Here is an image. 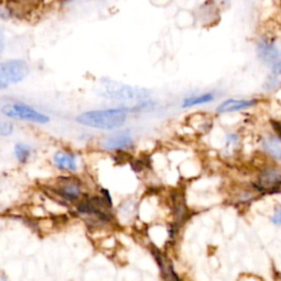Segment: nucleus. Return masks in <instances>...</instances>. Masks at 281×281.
I'll return each instance as SVG.
<instances>
[{
    "instance_id": "3",
    "label": "nucleus",
    "mask_w": 281,
    "mask_h": 281,
    "mask_svg": "<svg viewBox=\"0 0 281 281\" xmlns=\"http://www.w3.org/2000/svg\"><path fill=\"white\" fill-rule=\"evenodd\" d=\"M30 73L28 63L22 59H9L0 65V88L18 84L26 79Z\"/></svg>"
},
{
    "instance_id": "15",
    "label": "nucleus",
    "mask_w": 281,
    "mask_h": 281,
    "mask_svg": "<svg viewBox=\"0 0 281 281\" xmlns=\"http://www.w3.org/2000/svg\"><path fill=\"white\" fill-rule=\"evenodd\" d=\"M272 222L277 225H281V209H278L274 212L272 217Z\"/></svg>"
},
{
    "instance_id": "2",
    "label": "nucleus",
    "mask_w": 281,
    "mask_h": 281,
    "mask_svg": "<svg viewBox=\"0 0 281 281\" xmlns=\"http://www.w3.org/2000/svg\"><path fill=\"white\" fill-rule=\"evenodd\" d=\"M101 95L114 100H140L146 99L151 95L148 89L130 86L110 79H103Z\"/></svg>"
},
{
    "instance_id": "4",
    "label": "nucleus",
    "mask_w": 281,
    "mask_h": 281,
    "mask_svg": "<svg viewBox=\"0 0 281 281\" xmlns=\"http://www.w3.org/2000/svg\"><path fill=\"white\" fill-rule=\"evenodd\" d=\"M2 112L4 115L12 119H19L24 121L34 122V123L44 124L50 121L47 115L39 112L38 110L31 108L24 103H7L2 107Z\"/></svg>"
},
{
    "instance_id": "11",
    "label": "nucleus",
    "mask_w": 281,
    "mask_h": 281,
    "mask_svg": "<svg viewBox=\"0 0 281 281\" xmlns=\"http://www.w3.org/2000/svg\"><path fill=\"white\" fill-rule=\"evenodd\" d=\"M215 99V96L211 93H206L203 95L200 96H193V97H189L187 99L184 100V103H182V108H189V107H193V106H198V105H203V103H207L212 101Z\"/></svg>"
},
{
    "instance_id": "13",
    "label": "nucleus",
    "mask_w": 281,
    "mask_h": 281,
    "mask_svg": "<svg viewBox=\"0 0 281 281\" xmlns=\"http://www.w3.org/2000/svg\"><path fill=\"white\" fill-rule=\"evenodd\" d=\"M281 178V175L278 173V170H269L265 176H264V182L265 184H272V182H276Z\"/></svg>"
},
{
    "instance_id": "6",
    "label": "nucleus",
    "mask_w": 281,
    "mask_h": 281,
    "mask_svg": "<svg viewBox=\"0 0 281 281\" xmlns=\"http://www.w3.org/2000/svg\"><path fill=\"white\" fill-rule=\"evenodd\" d=\"M133 144L132 134L129 130H123L109 135L103 139L102 146L109 151H120L131 148Z\"/></svg>"
},
{
    "instance_id": "5",
    "label": "nucleus",
    "mask_w": 281,
    "mask_h": 281,
    "mask_svg": "<svg viewBox=\"0 0 281 281\" xmlns=\"http://www.w3.org/2000/svg\"><path fill=\"white\" fill-rule=\"evenodd\" d=\"M259 58L274 73V75L281 76V50L276 45L262 41L257 46Z\"/></svg>"
},
{
    "instance_id": "1",
    "label": "nucleus",
    "mask_w": 281,
    "mask_h": 281,
    "mask_svg": "<svg viewBox=\"0 0 281 281\" xmlns=\"http://www.w3.org/2000/svg\"><path fill=\"white\" fill-rule=\"evenodd\" d=\"M127 110L125 108H112L106 110H94L78 115L79 124L99 130H114L122 126L126 121Z\"/></svg>"
},
{
    "instance_id": "8",
    "label": "nucleus",
    "mask_w": 281,
    "mask_h": 281,
    "mask_svg": "<svg viewBox=\"0 0 281 281\" xmlns=\"http://www.w3.org/2000/svg\"><path fill=\"white\" fill-rule=\"evenodd\" d=\"M54 164L59 169H66V170H76L77 169V163L75 156L71 154V153L66 152H58L54 155Z\"/></svg>"
},
{
    "instance_id": "7",
    "label": "nucleus",
    "mask_w": 281,
    "mask_h": 281,
    "mask_svg": "<svg viewBox=\"0 0 281 281\" xmlns=\"http://www.w3.org/2000/svg\"><path fill=\"white\" fill-rule=\"evenodd\" d=\"M254 100H246V99H228L223 101L221 105H219L217 108V111L220 113H230L240 111L250 108L254 106Z\"/></svg>"
},
{
    "instance_id": "9",
    "label": "nucleus",
    "mask_w": 281,
    "mask_h": 281,
    "mask_svg": "<svg viewBox=\"0 0 281 281\" xmlns=\"http://www.w3.org/2000/svg\"><path fill=\"white\" fill-rule=\"evenodd\" d=\"M59 193L62 194L65 199L75 200L81 195V187H79V185L74 180H67L60 186Z\"/></svg>"
},
{
    "instance_id": "14",
    "label": "nucleus",
    "mask_w": 281,
    "mask_h": 281,
    "mask_svg": "<svg viewBox=\"0 0 281 281\" xmlns=\"http://www.w3.org/2000/svg\"><path fill=\"white\" fill-rule=\"evenodd\" d=\"M12 130H14V125H12L11 122L5 120L2 121V123H0V134L3 136L9 135V134L12 133Z\"/></svg>"
},
{
    "instance_id": "12",
    "label": "nucleus",
    "mask_w": 281,
    "mask_h": 281,
    "mask_svg": "<svg viewBox=\"0 0 281 281\" xmlns=\"http://www.w3.org/2000/svg\"><path fill=\"white\" fill-rule=\"evenodd\" d=\"M15 153L18 161L20 163H26L31 155V148L23 143H18L15 146Z\"/></svg>"
},
{
    "instance_id": "10",
    "label": "nucleus",
    "mask_w": 281,
    "mask_h": 281,
    "mask_svg": "<svg viewBox=\"0 0 281 281\" xmlns=\"http://www.w3.org/2000/svg\"><path fill=\"white\" fill-rule=\"evenodd\" d=\"M265 151L276 160L281 161V139L278 137H268L264 142Z\"/></svg>"
},
{
    "instance_id": "16",
    "label": "nucleus",
    "mask_w": 281,
    "mask_h": 281,
    "mask_svg": "<svg viewBox=\"0 0 281 281\" xmlns=\"http://www.w3.org/2000/svg\"><path fill=\"white\" fill-rule=\"evenodd\" d=\"M277 98H278V99H280V100H281V90H280L279 93L277 94Z\"/></svg>"
}]
</instances>
